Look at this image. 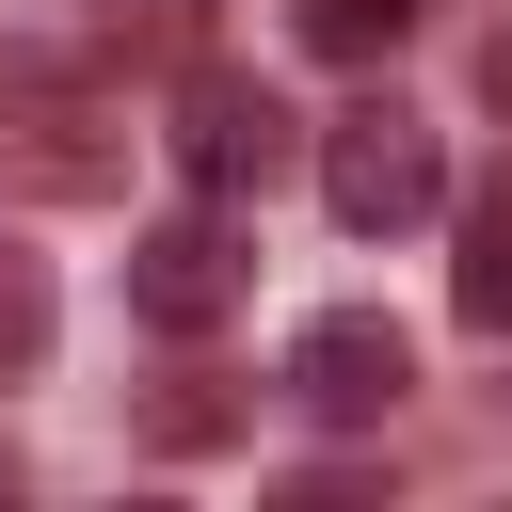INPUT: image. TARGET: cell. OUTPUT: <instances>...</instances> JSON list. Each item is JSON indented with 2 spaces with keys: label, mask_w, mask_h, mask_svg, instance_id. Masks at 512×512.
<instances>
[{
  "label": "cell",
  "mask_w": 512,
  "mask_h": 512,
  "mask_svg": "<svg viewBox=\"0 0 512 512\" xmlns=\"http://www.w3.org/2000/svg\"><path fill=\"white\" fill-rule=\"evenodd\" d=\"M432 0H304V48H336V64H368V48H400Z\"/></svg>",
  "instance_id": "obj_8"
},
{
  "label": "cell",
  "mask_w": 512,
  "mask_h": 512,
  "mask_svg": "<svg viewBox=\"0 0 512 512\" xmlns=\"http://www.w3.org/2000/svg\"><path fill=\"white\" fill-rule=\"evenodd\" d=\"M0 496H16V448H0Z\"/></svg>",
  "instance_id": "obj_10"
},
{
  "label": "cell",
  "mask_w": 512,
  "mask_h": 512,
  "mask_svg": "<svg viewBox=\"0 0 512 512\" xmlns=\"http://www.w3.org/2000/svg\"><path fill=\"white\" fill-rule=\"evenodd\" d=\"M448 304H464V336H512V176L464 208V256H448Z\"/></svg>",
  "instance_id": "obj_6"
},
{
  "label": "cell",
  "mask_w": 512,
  "mask_h": 512,
  "mask_svg": "<svg viewBox=\"0 0 512 512\" xmlns=\"http://www.w3.org/2000/svg\"><path fill=\"white\" fill-rule=\"evenodd\" d=\"M240 288H256V240H240V224H224V192H208V208H176V224H144V240H128V304H144V320H160V336H208V320H224V304H240Z\"/></svg>",
  "instance_id": "obj_4"
},
{
  "label": "cell",
  "mask_w": 512,
  "mask_h": 512,
  "mask_svg": "<svg viewBox=\"0 0 512 512\" xmlns=\"http://www.w3.org/2000/svg\"><path fill=\"white\" fill-rule=\"evenodd\" d=\"M176 176L224 192V208L272 192V176H288V96L240 80V64H192V80H176Z\"/></svg>",
  "instance_id": "obj_3"
},
{
  "label": "cell",
  "mask_w": 512,
  "mask_h": 512,
  "mask_svg": "<svg viewBox=\"0 0 512 512\" xmlns=\"http://www.w3.org/2000/svg\"><path fill=\"white\" fill-rule=\"evenodd\" d=\"M400 384H416V336L368 320V304H336V320L288 336V400L304 416H400Z\"/></svg>",
  "instance_id": "obj_5"
},
{
  "label": "cell",
  "mask_w": 512,
  "mask_h": 512,
  "mask_svg": "<svg viewBox=\"0 0 512 512\" xmlns=\"http://www.w3.org/2000/svg\"><path fill=\"white\" fill-rule=\"evenodd\" d=\"M48 336H64V288H48V256H32V240H0V384H16V368H48Z\"/></svg>",
  "instance_id": "obj_7"
},
{
  "label": "cell",
  "mask_w": 512,
  "mask_h": 512,
  "mask_svg": "<svg viewBox=\"0 0 512 512\" xmlns=\"http://www.w3.org/2000/svg\"><path fill=\"white\" fill-rule=\"evenodd\" d=\"M320 208H336L352 240H400V224L448 208V144H432L400 96H352V112L320 128Z\"/></svg>",
  "instance_id": "obj_2"
},
{
  "label": "cell",
  "mask_w": 512,
  "mask_h": 512,
  "mask_svg": "<svg viewBox=\"0 0 512 512\" xmlns=\"http://www.w3.org/2000/svg\"><path fill=\"white\" fill-rule=\"evenodd\" d=\"M128 176V128L96 80H64L48 48H0V192L16 208H96Z\"/></svg>",
  "instance_id": "obj_1"
},
{
  "label": "cell",
  "mask_w": 512,
  "mask_h": 512,
  "mask_svg": "<svg viewBox=\"0 0 512 512\" xmlns=\"http://www.w3.org/2000/svg\"><path fill=\"white\" fill-rule=\"evenodd\" d=\"M480 96H496V112H512V32H496V48H480Z\"/></svg>",
  "instance_id": "obj_9"
}]
</instances>
